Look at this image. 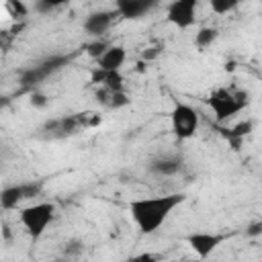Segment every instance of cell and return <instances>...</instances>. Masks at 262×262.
Returning <instances> with one entry per match:
<instances>
[{"mask_svg": "<svg viewBox=\"0 0 262 262\" xmlns=\"http://www.w3.org/2000/svg\"><path fill=\"white\" fill-rule=\"evenodd\" d=\"M170 127L178 139H190L199 131V113L186 102H176L170 113Z\"/></svg>", "mask_w": 262, "mask_h": 262, "instance_id": "cell-4", "label": "cell"}, {"mask_svg": "<svg viewBox=\"0 0 262 262\" xmlns=\"http://www.w3.org/2000/svg\"><path fill=\"white\" fill-rule=\"evenodd\" d=\"M92 82L98 84L100 88H106V90H125V78H123L121 70L113 72V70L96 68L92 72Z\"/></svg>", "mask_w": 262, "mask_h": 262, "instance_id": "cell-13", "label": "cell"}, {"mask_svg": "<svg viewBox=\"0 0 262 262\" xmlns=\"http://www.w3.org/2000/svg\"><path fill=\"white\" fill-rule=\"evenodd\" d=\"M242 0H209V6L215 14H227L239 6Z\"/></svg>", "mask_w": 262, "mask_h": 262, "instance_id": "cell-17", "label": "cell"}, {"mask_svg": "<svg viewBox=\"0 0 262 262\" xmlns=\"http://www.w3.org/2000/svg\"><path fill=\"white\" fill-rule=\"evenodd\" d=\"M66 57H61V55H53V57H49V59H43L41 63H37V66H31L29 70H25V72H20V84L23 86H37V84H41L43 80H47L51 74H55L57 70H61L63 66H66Z\"/></svg>", "mask_w": 262, "mask_h": 262, "instance_id": "cell-7", "label": "cell"}, {"mask_svg": "<svg viewBox=\"0 0 262 262\" xmlns=\"http://www.w3.org/2000/svg\"><path fill=\"white\" fill-rule=\"evenodd\" d=\"M182 166H184V162L180 156H160L149 162V172L156 176L168 178V176H176L182 170Z\"/></svg>", "mask_w": 262, "mask_h": 262, "instance_id": "cell-11", "label": "cell"}, {"mask_svg": "<svg viewBox=\"0 0 262 262\" xmlns=\"http://www.w3.org/2000/svg\"><path fill=\"white\" fill-rule=\"evenodd\" d=\"M53 217H55V205L49 201H41L20 209L18 221L33 239H39L45 233V229L51 225Z\"/></svg>", "mask_w": 262, "mask_h": 262, "instance_id": "cell-3", "label": "cell"}, {"mask_svg": "<svg viewBox=\"0 0 262 262\" xmlns=\"http://www.w3.org/2000/svg\"><path fill=\"white\" fill-rule=\"evenodd\" d=\"M186 201L182 192H170V194H156V196H141L129 203V215L143 235L156 233L172 215L176 207H180Z\"/></svg>", "mask_w": 262, "mask_h": 262, "instance_id": "cell-1", "label": "cell"}, {"mask_svg": "<svg viewBox=\"0 0 262 262\" xmlns=\"http://www.w3.org/2000/svg\"><path fill=\"white\" fill-rule=\"evenodd\" d=\"M207 102H209V106H211L215 119H217L219 123H223V121H229V119H231L233 115H237L239 111H244V108L248 106V102H250V96H248V92H244V90L219 86V88H215V90L209 94Z\"/></svg>", "mask_w": 262, "mask_h": 262, "instance_id": "cell-2", "label": "cell"}, {"mask_svg": "<svg viewBox=\"0 0 262 262\" xmlns=\"http://www.w3.org/2000/svg\"><path fill=\"white\" fill-rule=\"evenodd\" d=\"M106 49H108V43H106V41H102V39L98 37L96 41H92V43H90V45L86 47V53H88L90 57L98 59V57H100V55H102V53H104Z\"/></svg>", "mask_w": 262, "mask_h": 262, "instance_id": "cell-19", "label": "cell"}, {"mask_svg": "<svg viewBox=\"0 0 262 262\" xmlns=\"http://www.w3.org/2000/svg\"><path fill=\"white\" fill-rule=\"evenodd\" d=\"M68 2H70V0H35L33 8H35V12H39V14H49V12H53V10L61 8V6H66Z\"/></svg>", "mask_w": 262, "mask_h": 262, "instance_id": "cell-16", "label": "cell"}, {"mask_svg": "<svg viewBox=\"0 0 262 262\" xmlns=\"http://www.w3.org/2000/svg\"><path fill=\"white\" fill-rule=\"evenodd\" d=\"M215 39H217V29L203 27V29L196 33V37H194V45L203 51V49H207L209 45H213V43H215Z\"/></svg>", "mask_w": 262, "mask_h": 262, "instance_id": "cell-15", "label": "cell"}, {"mask_svg": "<svg viewBox=\"0 0 262 262\" xmlns=\"http://www.w3.org/2000/svg\"><path fill=\"white\" fill-rule=\"evenodd\" d=\"M96 100H100L108 108H121V106L129 104V98H127L125 90H106V88H100L96 92Z\"/></svg>", "mask_w": 262, "mask_h": 262, "instance_id": "cell-14", "label": "cell"}, {"mask_svg": "<svg viewBox=\"0 0 262 262\" xmlns=\"http://www.w3.org/2000/svg\"><path fill=\"white\" fill-rule=\"evenodd\" d=\"M41 192V182H18V184H10L4 186L0 192V205L4 211L16 209L23 201L35 199Z\"/></svg>", "mask_w": 262, "mask_h": 262, "instance_id": "cell-5", "label": "cell"}, {"mask_svg": "<svg viewBox=\"0 0 262 262\" xmlns=\"http://www.w3.org/2000/svg\"><path fill=\"white\" fill-rule=\"evenodd\" d=\"M223 242H225V235L213 233V231H194L186 237V244L199 258H209Z\"/></svg>", "mask_w": 262, "mask_h": 262, "instance_id": "cell-8", "label": "cell"}, {"mask_svg": "<svg viewBox=\"0 0 262 262\" xmlns=\"http://www.w3.org/2000/svg\"><path fill=\"white\" fill-rule=\"evenodd\" d=\"M199 0H172L166 6V20L176 29H188L196 20Z\"/></svg>", "mask_w": 262, "mask_h": 262, "instance_id": "cell-6", "label": "cell"}, {"mask_svg": "<svg viewBox=\"0 0 262 262\" xmlns=\"http://www.w3.org/2000/svg\"><path fill=\"white\" fill-rule=\"evenodd\" d=\"M6 10L14 18H23V16L29 14V8H27V4L23 0H6Z\"/></svg>", "mask_w": 262, "mask_h": 262, "instance_id": "cell-18", "label": "cell"}, {"mask_svg": "<svg viewBox=\"0 0 262 262\" xmlns=\"http://www.w3.org/2000/svg\"><path fill=\"white\" fill-rule=\"evenodd\" d=\"M162 0H115V10L121 18L137 20L145 16L149 10H154Z\"/></svg>", "mask_w": 262, "mask_h": 262, "instance_id": "cell-10", "label": "cell"}, {"mask_svg": "<svg viewBox=\"0 0 262 262\" xmlns=\"http://www.w3.org/2000/svg\"><path fill=\"white\" fill-rule=\"evenodd\" d=\"M248 233H252V235H254V233H262V223H258V225H252Z\"/></svg>", "mask_w": 262, "mask_h": 262, "instance_id": "cell-20", "label": "cell"}, {"mask_svg": "<svg viewBox=\"0 0 262 262\" xmlns=\"http://www.w3.org/2000/svg\"><path fill=\"white\" fill-rule=\"evenodd\" d=\"M115 16H119V12L117 10H94V12H90L86 18H84V23H82V29L90 35V37H102L108 29H111V25L115 23Z\"/></svg>", "mask_w": 262, "mask_h": 262, "instance_id": "cell-9", "label": "cell"}, {"mask_svg": "<svg viewBox=\"0 0 262 262\" xmlns=\"http://www.w3.org/2000/svg\"><path fill=\"white\" fill-rule=\"evenodd\" d=\"M125 59H127V51L123 45H108V49L96 59V68L117 72L125 66Z\"/></svg>", "mask_w": 262, "mask_h": 262, "instance_id": "cell-12", "label": "cell"}]
</instances>
